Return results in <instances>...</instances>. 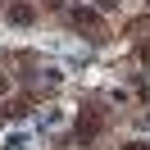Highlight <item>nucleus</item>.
Segmentation results:
<instances>
[{
  "mask_svg": "<svg viewBox=\"0 0 150 150\" xmlns=\"http://www.w3.org/2000/svg\"><path fill=\"white\" fill-rule=\"evenodd\" d=\"M9 23L28 28V23H37V9H32V5H9Z\"/></svg>",
  "mask_w": 150,
  "mask_h": 150,
  "instance_id": "obj_3",
  "label": "nucleus"
},
{
  "mask_svg": "<svg viewBox=\"0 0 150 150\" xmlns=\"http://www.w3.org/2000/svg\"><path fill=\"white\" fill-rule=\"evenodd\" d=\"M73 23H77V28H86V32H91V41H105V28H100V18H96L91 9H77V14H73Z\"/></svg>",
  "mask_w": 150,
  "mask_h": 150,
  "instance_id": "obj_2",
  "label": "nucleus"
},
{
  "mask_svg": "<svg viewBox=\"0 0 150 150\" xmlns=\"http://www.w3.org/2000/svg\"><path fill=\"white\" fill-rule=\"evenodd\" d=\"M123 150H150V141H132V146H123Z\"/></svg>",
  "mask_w": 150,
  "mask_h": 150,
  "instance_id": "obj_4",
  "label": "nucleus"
},
{
  "mask_svg": "<svg viewBox=\"0 0 150 150\" xmlns=\"http://www.w3.org/2000/svg\"><path fill=\"white\" fill-rule=\"evenodd\" d=\"M5 86H9V82H5V77H0V96H5Z\"/></svg>",
  "mask_w": 150,
  "mask_h": 150,
  "instance_id": "obj_5",
  "label": "nucleus"
},
{
  "mask_svg": "<svg viewBox=\"0 0 150 150\" xmlns=\"http://www.w3.org/2000/svg\"><path fill=\"white\" fill-rule=\"evenodd\" d=\"M100 127H105V118H100V114H86V118L82 123H77V141H82V146H86V141H96V137H100Z\"/></svg>",
  "mask_w": 150,
  "mask_h": 150,
  "instance_id": "obj_1",
  "label": "nucleus"
}]
</instances>
